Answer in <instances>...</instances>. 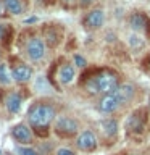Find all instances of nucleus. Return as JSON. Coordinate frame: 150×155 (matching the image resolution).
<instances>
[{
    "label": "nucleus",
    "mask_w": 150,
    "mask_h": 155,
    "mask_svg": "<svg viewBox=\"0 0 150 155\" xmlns=\"http://www.w3.org/2000/svg\"><path fill=\"white\" fill-rule=\"evenodd\" d=\"M26 53L32 61L42 60L44 55H45V44H44V41L39 37H32L26 44Z\"/></svg>",
    "instance_id": "obj_3"
},
{
    "label": "nucleus",
    "mask_w": 150,
    "mask_h": 155,
    "mask_svg": "<svg viewBox=\"0 0 150 155\" xmlns=\"http://www.w3.org/2000/svg\"><path fill=\"white\" fill-rule=\"evenodd\" d=\"M3 34H5V26H3V24H0V39L3 37Z\"/></svg>",
    "instance_id": "obj_22"
},
{
    "label": "nucleus",
    "mask_w": 150,
    "mask_h": 155,
    "mask_svg": "<svg viewBox=\"0 0 150 155\" xmlns=\"http://www.w3.org/2000/svg\"><path fill=\"white\" fill-rule=\"evenodd\" d=\"M73 79H74V68L71 65H63L58 71V81L61 84H70Z\"/></svg>",
    "instance_id": "obj_11"
},
{
    "label": "nucleus",
    "mask_w": 150,
    "mask_h": 155,
    "mask_svg": "<svg viewBox=\"0 0 150 155\" xmlns=\"http://www.w3.org/2000/svg\"><path fill=\"white\" fill-rule=\"evenodd\" d=\"M92 2H94V0H81V5L82 7H87V5H90Z\"/></svg>",
    "instance_id": "obj_21"
},
{
    "label": "nucleus",
    "mask_w": 150,
    "mask_h": 155,
    "mask_svg": "<svg viewBox=\"0 0 150 155\" xmlns=\"http://www.w3.org/2000/svg\"><path fill=\"white\" fill-rule=\"evenodd\" d=\"M63 2H73V0H63Z\"/></svg>",
    "instance_id": "obj_24"
},
{
    "label": "nucleus",
    "mask_w": 150,
    "mask_h": 155,
    "mask_svg": "<svg viewBox=\"0 0 150 155\" xmlns=\"http://www.w3.org/2000/svg\"><path fill=\"white\" fill-rule=\"evenodd\" d=\"M74 61H76V65L79 66V68H84V66H86V60H84L81 55H76V57H74Z\"/></svg>",
    "instance_id": "obj_20"
},
{
    "label": "nucleus",
    "mask_w": 150,
    "mask_h": 155,
    "mask_svg": "<svg viewBox=\"0 0 150 155\" xmlns=\"http://www.w3.org/2000/svg\"><path fill=\"white\" fill-rule=\"evenodd\" d=\"M57 155H74L71 149H66V147H60L57 150Z\"/></svg>",
    "instance_id": "obj_19"
},
{
    "label": "nucleus",
    "mask_w": 150,
    "mask_h": 155,
    "mask_svg": "<svg viewBox=\"0 0 150 155\" xmlns=\"http://www.w3.org/2000/svg\"><path fill=\"white\" fill-rule=\"evenodd\" d=\"M34 21H37V18H28L26 19V23H34Z\"/></svg>",
    "instance_id": "obj_23"
},
{
    "label": "nucleus",
    "mask_w": 150,
    "mask_h": 155,
    "mask_svg": "<svg viewBox=\"0 0 150 155\" xmlns=\"http://www.w3.org/2000/svg\"><path fill=\"white\" fill-rule=\"evenodd\" d=\"M55 129L58 134L61 136H73L77 133V123L73 118H68V116H60L55 121Z\"/></svg>",
    "instance_id": "obj_4"
},
{
    "label": "nucleus",
    "mask_w": 150,
    "mask_h": 155,
    "mask_svg": "<svg viewBox=\"0 0 150 155\" xmlns=\"http://www.w3.org/2000/svg\"><path fill=\"white\" fill-rule=\"evenodd\" d=\"M113 94L119 99L121 104H126V102L134 95V89H132V86H129V84H123V86H119Z\"/></svg>",
    "instance_id": "obj_12"
},
{
    "label": "nucleus",
    "mask_w": 150,
    "mask_h": 155,
    "mask_svg": "<svg viewBox=\"0 0 150 155\" xmlns=\"http://www.w3.org/2000/svg\"><path fill=\"white\" fill-rule=\"evenodd\" d=\"M86 89L90 92V94H97L99 92V87H97V82H95V78H90L89 81L86 82Z\"/></svg>",
    "instance_id": "obj_17"
},
{
    "label": "nucleus",
    "mask_w": 150,
    "mask_h": 155,
    "mask_svg": "<svg viewBox=\"0 0 150 155\" xmlns=\"http://www.w3.org/2000/svg\"><path fill=\"white\" fill-rule=\"evenodd\" d=\"M76 145L81 150H86V152L94 150L97 147V137H95V134L92 133V131H82V133L77 136V139H76Z\"/></svg>",
    "instance_id": "obj_5"
},
{
    "label": "nucleus",
    "mask_w": 150,
    "mask_h": 155,
    "mask_svg": "<svg viewBox=\"0 0 150 155\" xmlns=\"http://www.w3.org/2000/svg\"><path fill=\"white\" fill-rule=\"evenodd\" d=\"M84 24L87 28H94V29L100 28L102 24H103V12H102V10H94V12H90L86 16Z\"/></svg>",
    "instance_id": "obj_10"
},
{
    "label": "nucleus",
    "mask_w": 150,
    "mask_h": 155,
    "mask_svg": "<svg viewBox=\"0 0 150 155\" xmlns=\"http://www.w3.org/2000/svg\"><path fill=\"white\" fill-rule=\"evenodd\" d=\"M3 3H5V8H7L11 15H19L23 12L21 0H3Z\"/></svg>",
    "instance_id": "obj_14"
},
{
    "label": "nucleus",
    "mask_w": 150,
    "mask_h": 155,
    "mask_svg": "<svg viewBox=\"0 0 150 155\" xmlns=\"http://www.w3.org/2000/svg\"><path fill=\"white\" fill-rule=\"evenodd\" d=\"M11 134H13V137L21 144H29L32 140V133H31V129H29V126L23 124V123L15 126L11 129Z\"/></svg>",
    "instance_id": "obj_7"
},
{
    "label": "nucleus",
    "mask_w": 150,
    "mask_h": 155,
    "mask_svg": "<svg viewBox=\"0 0 150 155\" xmlns=\"http://www.w3.org/2000/svg\"><path fill=\"white\" fill-rule=\"evenodd\" d=\"M119 105H121V102L113 92H111V94H105L99 102V108H100V111H103V113H111V111H115Z\"/></svg>",
    "instance_id": "obj_6"
},
{
    "label": "nucleus",
    "mask_w": 150,
    "mask_h": 155,
    "mask_svg": "<svg viewBox=\"0 0 150 155\" xmlns=\"http://www.w3.org/2000/svg\"><path fill=\"white\" fill-rule=\"evenodd\" d=\"M21 104H23V99L16 92H10L7 99H5V107H7L10 113H18L19 108H21Z\"/></svg>",
    "instance_id": "obj_9"
},
{
    "label": "nucleus",
    "mask_w": 150,
    "mask_h": 155,
    "mask_svg": "<svg viewBox=\"0 0 150 155\" xmlns=\"http://www.w3.org/2000/svg\"><path fill=\"white\" fill-rule=\"evenodd\" d=\"M95 82H97V87H99V92H103V94H111L119 87L116 74L110 71L100 73L99 76H95Z\"/></svg>",
    "instance_id": "obj_2"
},
{
    "label": "nucleus",
    "mask_w": 150,
    "mask_h": 155,
    "mask_svg": "<svg viewBox=\"0 0 150 155\" xmlns=\"http://www.w3.org/2000/svg\"><path fill=\"white\" fill-rule=\"evenodd\" d=\"M11 79H13V76L10 74L7 63H0V84L8 86L10 82H11Z\"/></svg>",
    "instance_id": "obj_15"
},
{
    "label": "nucleus",
    "mask_w": 150,
    "mask_h": 155,
    "mask_svg": "<svg viewBox=\"0 0 150 155\" xmlns=\"http://www.w3.org/2000/svg\"><path fill=\"white\" fill-rule=\"evenodd\" d=\"M55 118V108L52 105H47V104H37V105H32L31 110L28 113V120H29V124L32 128H47L48 124L53 121Z\"/></svg>",
    "instance_id": "obj_1"
},
{
    "label": "nucleus",
    "mask_w": 150,
    "mask_h": 155,
    "mask_svg": "<svg viewBox=\"0 0 150 155\" xmlns=\"http://www.w3.org/2000/svg\"><path fill=\"white\" fill-rule=\"evenodd\" d=\"M11 76L16 82H28L32 78V70L28 65H16L11 71Z\"/></svg>",
    "instance_id": "obj_8"
},
{
    "label": "nucleus",
    "mask_w": 150,
    "mask_h": 155,
    "mask_svg": "<svg viewBox=\"0 0 150 155\" xmlns=\"http://www.w3.org/2000/svg\"><path fill=\"white\" fill-rule=\"evenodd\" d=\"M102 131H103V134L106 137H111V136H115L118 133V124H116L115 120H105L102 123Z\"/></svg>",
    "instance_id": "obj_13"
},
{
    "label": "nucleus",
    "mask_w": 150,
    "mask_h": 155,
    "mask_svg": "<svg viewBox=\"0 0 150 155\" xmlns=\"http://www.w3.org/2000/svg\"><path fill=\"white\" fill-rule=\"evenodd\" d=\"M0 57H2V52H0Z\"/></svg>",
    "instance_id": "obj_25"
},
{
    "label": "nucleus",
    "mask_w": 150,
    "mask_h": 155,
    "mask_svg": "<svg viewBox=\"0 0 150 155\" xmlns=\"http://www.w3.org/2000/svg\"><path fill=\"white\" fill-rule=\"evenodd\" d=\"M145 24H147V21H145V18L142 16V15H134V16L131 18V26H132L134 29H137V31L145 29Z\"/></svg>",
    "instance_id": "obj_16"
},
{
    "label": "nucleus",
    "mask_w": 150,
    "mask_h": 155,
    "mask_svg": "<svg viewBox=\"0 0 150 155\" xmlns=\"http://www.w3.org/2000/svg\"><path fill=\"white\" fill-rule=\"evenodd\" d=\"M18 153L19 155H39L34 149L31 147H18Z\"/></svg>",
    "instance_id": "obj_18"
}]
</instances>
